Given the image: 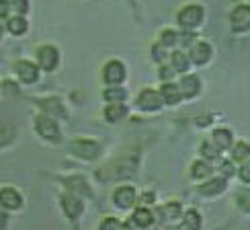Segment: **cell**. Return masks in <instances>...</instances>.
I'll list each match as a JSON object with an SVG mask.
<instances>
[{"mask_svg":"<svg viewBox=\"0 0 250 230\" xmlns=\"http://www.w3.org/2000/svg\"><path fill=\"white\" fill-rule=\"evenodd\" d=\"M174 68L176 70H187L189 68V58H187L183 51H176L174 54Z\"/></svg>","mask_w":250,"mask_h":230,"instance_id":"14","label":"cell"},{"mask_svg":"<svg viewBox=\"0 0 250 230\" xmlns=\"http://www.w3.org/2000/svg\"><path fill=\"white\" fill-rule=\"evenodd\" d=\"M209 56H211V47L207 44H197L193 47V60L197 64H205V62L209 60Z\"/></svg>","mask_w":250,"mask_h":230,"instance_id":"9","label":"cell"},{"mask_svg":"<svg viewBox=\"0 0 250 230\" xmlns=\"http://www.w3.org/2000/svg\"><path fill=\"white\" fill-rule=\"evenodd\" d=\"M174 33H172V31H164V37H162V41H164V44H174Z\"/></svg>","mask_w":250,"mask_h":230,"instance_id":"20","label":"cell"},{"mask_svg":"<svg viewBox=\"0 0 250 230\" xmlns=\"http://www.w3.org/2000/svg\"><path fill=\"white\" fill-rule=\"evenodd\" d=\"M37 130L41 132V136H45V138L58 140V128L49 117H39L37 119Z\"/></svg>","mask_w":250,"mask_h":230,"instance_id":"6","label":"cell"},{"mask_svg":"<svg viewBox=\"0 0 250 230\" xmlns=\"http://www.w3.org/2000/svg\"><path fill=\"white\" fill-rule=\"evenodd\" d=\"M203 19V10L199 6H187L181 13V25L183 27H197Z\"/></svg>","mask_w":250,"mask_h":230,"instance_id":"1","label":"cell"},{"mask_svg":"<svg viewBox=\"0 0 250 230\" xmlns=\"http://www.w3.org/2000/svg\"><path fill=\"white\" fill-rule=\"evenodd\" d=\"M199 80H197L195 76H187V78H183V82H181V92L185 97H195L197 92H199Z\"/></svg>","mask_w":250,"mask_h":230,"instance_id":"8","label":"cell"},{"mask_svg":"<svg viewBox=\"0 0 250 230\" xmlns=\"http://www.w3.org/2000/svg\"><path fill=\"white\" fill-rule=\"evenodd\" d=\"M37 58H39L41 68H45V70H54L56 64H58V51H56L54 47H49V46L41 47V49L37 51Z\"/></svg>","mask_w":250,"mask_h":230,"instance_id":"3","label":"cell"},{"mask_svg":"<svg viewBox=\"0 0 250 230\" xmlns=\"http://www.w3.org/2000/svg\"><path fill=\"white\" fill-rule=\"evenodd\" d=\"M123 115H125V107L123 105H113L107 109V117L111 121H117V119H123Z\"/></svg>","mask_w":250,"mask_h":230,"instance_id":"13","label":"cell"},{"mask_svg":"<svg viewBox=\"0 0 250 230\" xmlns=\"http://www.w3.org/2000/svg\"><path fill=\"white\" fill-rule=\"evenodd\" d=\"M8 6H10L8 0H0V17H6V13H8Z\"/></svg>","mask_w":250,"mask_h":230,"instance_id":"19","label":"cell"},{"mask_svg":"<svg viewBox=\"0 0 250 230\" xmlns=\"http://www.w3.org/2000/svg\"><path fill=\"white\" fill-rule=\"evenodd\" d=\"M242 177H244V179H246V181H250V164H248V166H246V169L242 171Z\"/></svg>","mask_w":250,"mask_h":230,"instance_id":"21","label":"cell"},{"mask_svg":"<svg viewBox=\"0 0 250 230\" xmlns=\"http://www.w3.org/2000/svg\"><path fill=\"white\" fill-rule=\"evenodd\" d=\"M162 95H164V99H166V101L176 103V101H179V97H181V92H179V89H176L174 85H164Z\"/></svg>","mask_w":250,"mask_h":230,"instance_id":"12","label":"cell"},{"mask_svg":"<svg viewBox=\"0 0 250 230\" xmlns=\"http://www.w3.org/2000/svg\"><path fill=\"white\" fill-rule=\"evenodd\" d=\"M232 27L236 31H244L250 27V6H238L232 15Z\"/></svg>","mask_w":250,"mask_h":230,"instance_id":"2","label":"cell"},{"mask_svg":"<svg viewBox=\"0 0 250 230\" xmlns=\"http://www.w3.org/2000/svg\"><path fill=\"white\" fill-rule=\"evenodd\" d=\"M0 202H2L6 207H19L21 206V197L13 189H4V191H0Z\"/></svg>","mask_w":250,"mask_h":230,"instance_id":"10","label":"cell"},{"mask_svg":"<svg viewBox=\"0 0 250 230\" xmlns=\"http://www.w3.org/2000/svg\"><path fill=\"white\" fill-rule=\"evenodd\" d=\"M105 97L109 101H123L125 99V91L123 89H111V91L105 92Z\"/></svg>","mask_w":250,"mask_h":230,"instance_id":"15","label":"cell"},{"mask_svg":"<svg viewBox=\"0 0 250 230\" xmlns=\"http://www.w3.org/2000/svg\"><path fill=\"white\" fill-rule=\"evenodd\" d=\"M135 216H138V218H135V220H138V224H148L150 220H152V218H150V214L148 212H146V210H138V214H135Z\"/></svg>","mask_w":250,"mask_h":230,"instance_id":"16","label":"cell"},{"mask_svg":"<svg viewBox=\"0 0 250 230\" xmlns=\"http://www.w3.org/2000/svg\"><path fill=\"white\" fill-rule=\"evenodd\" d=\"M215 140H220V146H226L228 142H230V134H228L226 130L215 132Z\"/></svg>","mask_w":250,"mask_h":230,"instance_id":"17","label":"cell"},{"mask_svg":"<svg viewBox=\"0 0 250 230\" xmlns=\"http://www.w3.org/2000/svg\"><path fill=\"white\" fill-rule=\"evenodd\" d=\"M13 6H15L17 10H21V13H25V10L29 8V6H27V0H13Z\"/></svg>","mask_w":250,"mask_h":230,"instance_id":"18","label":"cell"},{"mask_svg":"<svg viewBox=\"0 0 250 230\" xmlns=\"http://www.w3.org/2000/svg\"><path fill=\"white\" fill-rule=\"evenodd\" d=\"M140 105L144 109H158L162 105V99L152 91H144L142 97H140Z\"/></svg>","mask_w":250,"mask_h":230,"instance_id":"7","label":"cell"},{"mask_svg":"<svg viewBox=\"0 0 250 230\" xmlns=\"http://www.w3.org/2000/svg\"><path fill=\"white\" fill-rule=\"evenodd\" d=\"M123 78H125V68L121 62H109L105 68V80L109 85H119Z\"/></svg>","mask_w":250,"mask_h":230,"instance_id":"4","label":"cell"},{"mask_svg":"<svg viewBox=\"0 0 250 230\" xmlns=\"http://www.w3.org/2000/svg\"><path fill=\"white\" fill-rule=\"evenodd\" d=\"M17 72H19V76L23 82H35L37 80V68L31 64V62H19Z\"/></svg>","mask_w":250,"mask_h":230,"instance_id":"5","label":"cell"},{"mask_svg":"<svg viewBox=\"0 0 250 230\" xmlns=\"http://www.w3.org/2000/svg\"><path fill=\"white\" fill-rule=\"evenodd\" d=\"M8 31H10V33H15V35H23L27 31V21L21 19V17L10 19L8 21Z\"/></svg>","mask_w":250,"mask_h":230,"instance_id":"11","label":"cell"}]
</instances>
